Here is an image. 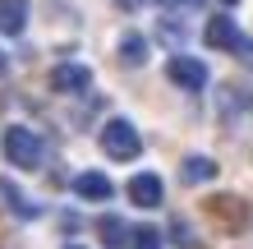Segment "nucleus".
Segmentation results:
<instances>
[{"mask_svg":"<svg viewBox=\"0 0 253 249\" xmlns=\"http://www.w3.org/2000/svg\"><path fill=\"white\" fill-rule=\"evenodd\" d=\"M235 37H240V28H235L230 14H212V19H207V28H203V42H207L212 51H230Z\"/></svg>","mask_w":253,"mask_h":249,"instance_id":"obj_6","label":"nucleus"},{"mask_svg":"<svg viewBox=\"0 0 253 249\" xmlns=\"http://www.w3.org/2000/svg\"><path fill=\"white\" fill-rule=\"evenodd\" d=\"M46 88H51V93H65V97H74V93H87V88H92V69H87V65H79V60L51 65Z\"/></svg>","mask_w":253,"mask_h":249,"instance_id":"obj_3","label":"nucleus"},{"mask_svg":"<svg viewBox=\"0 0 253 249\" xmlns=\"http://www.w3.org/2000/svg\"><path fill=\"white\" fill-rule=\"evenodd\" d=\"M120 65H129V69L147 65V37L143 33H125L120 37Z\"/></svg>","mask_w":253,"mask_h":249,"instance_id":"obj_9","label":"nucleus"},{"mask_svg":"<svg viewBox=\"0 0 253 249\" xmlns=\"http://www.w3.org/2000/svg\"><path fill=\"white\" fill-rule=\"evenodd\" d=\"M161 5H170V9H198L203 0H161Z\"/></svg>","mask_w":253,"mask_h":249,"instance_id":"obj_16","label":"nucleus"},{"mask_svg":"<svg viewBox=\"0 0 253 249\" xmlns=\"http://www.w3.org/2000/svg\"><path fill=\"white\" fill-rule=\"evenodd\" d=\"M69 249H87V245H69Z\"/></svg>","mask_w":253,"mask_h":249,"instance_id":"obj_19","label":"nucleus"},{"mask_svg":"<svg viewBox=\"0 0 253 249\" xmlns=\"http://www.w3.org/2000/svg\"><path fill=\"white\" fill-rule=\"evenodd\" d=\"M184 180H189V185H207V180H216V162H212V157H198V152L184 157Z\"/></svg>","mask_w":253,"mask_h":249,"instance_id":"obj_10","label":"nucleus"},{"mask_svg":"<svg viewBox=\"0 0 253 249\" xmlns=\"http://www.w3.org/2000/svg\"><path fill=\"white\" fill-rule=\"evenodd\" d=\"M170 236L180 240V245H189V249H198V236H193V231H189L184 222H175V226H170Z\"/></svg>","mask_w":253,"mask_h":249,"instance_id":"obj_15","label":"nucleus"},{"mask_svg":"<svg viewBox=\"0 0 253 249\" xmlns=\"http://www.w3.org/2000/svg\"><path fill=\"white\" fill-rule=\"evenodd\" d=\"M221 5H240V0H221Z\"/></svg>","mask_w":253,"mask_h":249,"instance_id":"obj_18","label":"nucleus"},{"mask_svg":"<svg viewBox=\"0 0 253 249\" xmlns=\"http://www.w3.org/2000/svg\"><path fill=\"white\" fill-rule=\"evenodd\" d=\"M74 194L87 199V203H106V199L115 194V185H111L101 171H79V175H74Z\"/></svg>","mask_w":253,"mask_h":249,"instance_id":"obj_7","label":"nucleus"},{"mask_svg":"<svg viewBox=\"0 0 253 249\" xmlns=\"http://www.w3.org/2000/svg\"><path fill=\"white\" fill-rule=\"evenodd\" d=\"M157 240H161L157 226H133V231H129V245H133V249H157Z\"/></svg>","mask_w":253,"mask_h":249,"instance_id":"obj_13","label":"nucleus"},{"mask_svg":"<svg viewBox=\"0 0 253 249\" xmlns=\"http://www.w3.org/2000/svg\"><path fill=\"white\" fill-rule=\"evenodd\" d=\"M230 55H240L244 65H253V37H244V33H240V37H235V47H230Z\"/></svg>","mask_w":253,"mask_h":249,"instance_id":"obj_14","label":"nucleus"},{"mask_svg":"<svg viewBox=\"0 0 253 249\" xmlns=\"http://www.w3.org/2000/svg\"><path fill=\"white\" fill-rule=\"evenodd\" d=\"M5 157H9L19 171H37V166H42V139H37L28 125H9V129H5Z\"/></svg>","mask_w":253,"mask_h":249,"instance_id":"obj_2","label":"nucleus"},{"mask_svg":"<svg viewBox=\"0 0 253 249\" xmlns=\"http://www.w3.org/2000/svg\"><path fill=\"white\" fill-rule=\"evenodd\" d=\"M101 152H106L111 162H133V157L143 152V134L125 120V115H115V120L101 125Z\"/></svg>","mask_w":253,"mask_h":249,"instance_id":"obj_1","label":"nucleus"},{"mask_svg":"<svg viewBox=\"0 0 253 249\" xmlns=\"http://www.w3.org/2000/svg\"><path fill=\"white\" fill-rule=\"evenodd\" d=\"M5 65H9V60H5V55H0V74H5Z\"/></svg>","mask_w":253,"mask_h":249,"instance_id":"obj_17","label":"nucleus"},{"mask_svg":"<svg viewBox=\"0 0 253 249\" xmlns=\"http://www.w3.org/2000/svg\"><path fill=\"white\" fill-rule=\"evenodd\" d=\"M166 79L175 88H184V93H198V88L207 83V65L198 60V55H170L166 60Z\"/></svg>","mask_w":253,"mask_h":249,"instance_id":"obj_4","label":"nucleus"},{"mask_svg":"<svg viewBox=\"0 0 253 249\" xmlns=\"http://www.w3.org/2000/svg\"><path fill=\"white\" fill-rule=\"evenodd\" d=\"M97 231H101V240H106L111 249H120V245L129 240V226L120 222V217H101V222H97Z\"/></svg>","mask_w":253,"mask_h":249,"instance_id":"obj_11","label":"nucleus"},{"mask_svg":"<svg viewBox=\"0 0 253 249\" xmlns=\"http://www.w3.org/2000/svg\"><path fill=\"white\" fill-rule=\"evenodd\" d=\"M28 28V0H0V33L19 37Z\"/></svg>","mask_w":253,"mask_h":249,"instance_id":"obj_8","label":"nucleus"},{"mask_svg":"<svg viewBox=\"0 0 253 249\" xmlns=\"http://www.w3.org/2000/svg\"><path fill=\"white\" fill-rule=\"evenodd\" d=\"M125 194H129L133 208H161V199H166V185H161V175H157V171H138V175L129 180Z\"/></svg>","mask_w":253,"mask_h":249,"instance_id":"obj_5","label":"nucleus"},{"mask_svg":"<svg viewBox=\"0 0 253 249\" xmlns=\"http://www.w3.org/2000/svg\"><path fill=\"white\" fill-rule=\"evenodd\" d=\"M0 194H5V203H9V212H19V217H37V212H42L37 203H23L28 194H19V189H14V185H0Z\"/></svg>","mask_w":253,"mask_h":249,"instance_id":"obj_12","label":"nucleus"}]
</instances>
